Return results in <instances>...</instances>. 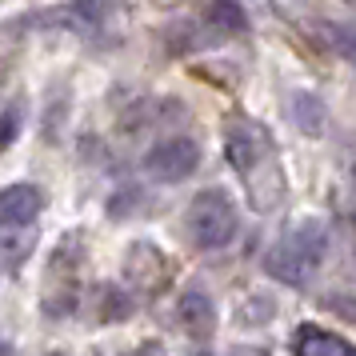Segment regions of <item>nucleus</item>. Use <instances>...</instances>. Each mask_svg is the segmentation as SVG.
<instances>
[{
	"instance_id": "obj_1",
	"label": "nucleus",
	"mask_w": 356,
	"mask_h": 356,
	"mask_svg": "<svg viewBox=\"0 0 356 356\" xmlns=\"http://www.w3.org/2000/svg\"><path fill=\"white\" fill-rule=\"evenodd\" d=\"M225 156L228 168L236 172L248 209L252 212H276L284 204L289 193V177L280 164V148H276L273 132L248 113H232L225 120Z\"/></svg>"
},
{
	"instance_id": "obj_2",
	"label": "nucleus",
	"mask_w": 356,
	"mask_h": 356,
	"mask_svg": "<svg viewBox=\"0 0 356 356\" xmlns=\"http://www.w3.org/2000/svg\"><path fill=\"white\" fill-rule=\"evenodd\" d=\"M328 257V228L324 220H300V225H292L280 241L264 252V273L273 276L276 284H289V289H300L308 284L316 268L324 264Z\"/></svg>"
},
{
	"instance_id": "obj_3",
	"label": "nucleus",
	"mask_w": 356,
	"mask_h": 356,
	"mask_svg": "<svg viewBox=\"0 0 356 356\" xmlns=\"http://www.w3.org/2000/svg\"><path fill=\"white\" fill-rule=\"evenodd\" d=\"M184 228H188L193 244L204 248V252L228 248V244L236 241V228H241L232 196H228L225 188H204V193H196L188 212H184Z\"/></svg>"
},
{
	"instance_id": "obj_4",
	"label": "nucleus",
	"mask_w": 356,
	"mask_h": 356,
	"mask_svg": "<svg viewBox=\"0 0 356 356\" xmlns=\"http://www.w3.org/2000/svg\"><path fill=\"white\" fill-rule=\"evenodd\" d=\"M200 168V148L188 136H168L145 152V172L161 184H180Z\"/></svg>"
},
{
	"instance_id": "obj_5",
	"label": "nucleus",
	"mask_w": 356,
	"mask_h": 356,
	"mask_svg": "<svg viewBox=\"0 0 356 356\" xmlns=\"http://www.w3.org/2000/svg\"><path fill=\"white\" fill-rule=\"evenodd\" d=\"M44 209L36 184H4L0 188V228H29Z\"/></svg>"
},
{
	"instance_id": "obj_6",
	"label": "nucleus",
	"mask_w": 356,
	"mask_h": 356,
	"mask_svg": "<svg viewBox=\"0 0 356 356\" xmlns=\"http://www.w3.org/2000/svg\"><path fill=\"white\" fill-rule=\"evenodd\" d=\"M292 356H356V344L344 340L340 332L316 328V324H300L292 332Z\"/></svg>"
},
{
	"instance_id": "obj_7",
	"label": "nucleus",
	"mask_w": 356,
	"mask_h": 356,
	"mask_svg": "<svg viewBox=\"0 0 356 356\" xmlns=\"http://www.w3.org/2000/svg\"><path fill=\"white\" fill-rule=\"evenodd\" d=\"M177 312H180V324H184V332H188V337H196V340H209L212 337V328H216V305H212V296L204 289L180 292Z\"/></svg>"
},
{
	"instance_id": "obj_8",
	"label": "nucleus",
	"mask_w": 356,
	"mask_h": 356,
	"mask_svg": "<svg viewBox=\"0 0 356 356\" xmlns=\"http://www.w3.org/2000/svg\"><path fill=\"white\" fill-rule=\"evenodd\" d=\"M292 120H296L305 132L316 136V132L324 129V104L312 97V92H296V97H292Z\"/></svg>"
},
{
	"instance_id": "obj_9",
	"label": "nucleus",
	"mask_w": 356,
	"mask_h": 356,
	"mask_svg": "<svg viewBox=\"0 0 356 356\" xmlns=\"http://www.w3.org/2000/svg\"><path fill=\"white\" fill-rule=\"evenodd\" d=\"M20 124H24V104H20V100H13V104L0 113V152H4V148L20 136Z\"/></svg>"
},
{
	"instance_id": "obj_10",
	"label": "nucleus",
	"mask_w": 356,
	"mask_h": 356,
	"mask_svg": "<svg viewBox=\"0 0 356 356\" xmlns=\"http://www.w3.org/2000/svg\"><path fill=\"white\" fill-rule=\"evenodd\" d=\"M332 33H337V49L348 52V56L356 60V33H353V29H332Z\"/></svg>"
},
{
	"instance_id": "obj_11",
	"label": "nucleus",
	"mask_w": 356,
	"mask_h": 356,
	"mask_svg": "<svg viewBox=\"0 0 356 356\" xmlns=\"http://www.w3.org/2000/svg\"><path fill=\"white\" fill-rule=\"evenodd\" d=\"M129 356H164V353H161V344L152 340V344H145V348H132Z\"/></svg>"
},
{
	"instance_id": "obj_12",
	"label": "nucleus",
	"mask_w": 356,
	"mask_h": 356,
	"mask_svg": "<svg viewBox=\"0 0 356 356\" xmlns=\"http://www.w3.org/2000/svg\"><path fill=\"white\" fill-rule=\"evenodd\" d=\"M0 356H17V348H13L8 340H0Z\"/></svg>"
},
{
	"instance_id": "obj_13",
	"label": "nucleus",
	"mask_w": 356,
	"mask_h": 356,
	"mask_svg": "<svg viewBox=\"0 0 356 356\" xmlns=\"http://www.w3.org/2000/svg\"><path fill=\"white\" fill-rule=\"evenodd\" d=\"M52 356H56V353H52Z\"/></svg>"
}]
</instances>
